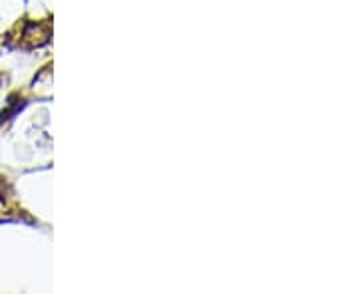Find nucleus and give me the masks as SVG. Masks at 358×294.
<instances>
[]
</instances>
